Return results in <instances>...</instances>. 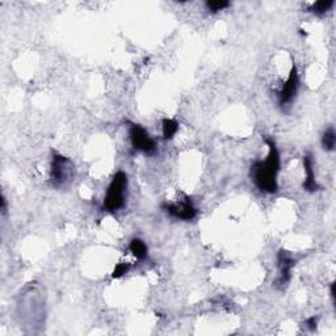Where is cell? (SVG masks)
Listing matches in <instances>:
<instances>
[{
	"instance_id": "obj_7",
	"label": "cell",
	"mask_w": 336,
	"mask_h": 336,
	"mask_svg": "<svg viewBox=\"0 0 336 336\" xmlns=\"http://www.w3.org/2000/svg\"><path fill=\"white\" fill-rule=\"evenodd\" d=\"M277 261H279V279L276 284L279 286H285L291 279V269L294 267V260L288 252L281 249L277 255Z\"/></svg>"
},
{
	"instance_id": "obj_15",
	"label": "cell",
	"mask_w": 336,
	"mask_h": 336,
	"mask_svg": "<svg viewBox=\"0 0 336 336\" xmlns=\"http://www.w3.org/2000/svg\"><path fill=\"white\" fill-rule=\"evenodd\" d=\"M317 324H318V319L315 318V317H311V318L306 321V326L310 331H314L317 328Z\"/></svg>"
},
{
	"instance_id": "obj_6",
	"label": "cell",
	"mask_w": 336,
	"mask_h": 336,
	"mask_svg": "<svg viewBox=\"0 0 336 336\" xmlns=\"http://www.w3.org/2000/svg\"><path fill=\"white\" fill-rule=\"evenodd\" d=\"M165 212L171 214L175 218H179L181 221H192L197 216V210L193 206L191 198L185 197L180 204H167L164 205Z\"/></svg>"
},
{
	"instance_id": "obj_14",
	"label": "cell",
	"mask_w": 336,
	"mask_h": 336,
	"mask_svg": "<svg viewBox=\"0 0 336 336\" xmlns=\"http://www.w3.org/2000/svg\"><path fill=\"white\" fill-rule=\"evenodd\" d=\"M129 268H130L129 264L120 263V264H117L116 265V268H114L113 273H112V277H113V279H120V277H122L125 273H128Z\"/></svg>"
},
{
	"instance_id": "obj_10",
	"label": "cell",
	"mask_w": 336,
	"mask_h": 336,
	"mask_svg": "<svg viewBox=\"0 0 336 336\" xmlns=\"http://www.w3.org/2000/svg\"><path fill=\"white\" fill-rule=\"evenodd\" d=\"M129 248L130 251L133 252V255L137 259H139V260H142V259H144L147 256V246L144 244L143 240L134 238V239L130 242Z\"/></svg>"
},
{
	"instance_id": "obj_8",
	"label": "cell",
	"mask_w": 336,
	"mask_h": 336,
	"mask_svg": "<svg viewBox=\"0 0 336 336\" xmlns=\"http://www.w3.org/2000/svg\"><path fill=\"white\" fill-rule=\"evenodd\" d=\"M303 165H305V172H306V179L303 183V188L306 189L307 192H315L318 191L319 185L315 180L314 168H312V159L310 155H305L303 158Z\"/></svg>"
},
{
	"instance_id": "obj_9",
	"label": "cell",
	"mask_w": 336,
	"mask_h": 336,
	"mask_svg": "<svg viewBox=\"0 0 336 336\" xmlns=\"http://www.w3.org/2000/svg\"><path fill=\"white\" fill-rule=\"evenodd\" d=\"M162 130L164 139H172L179 130V122L172 118H164L162 122Z\"/></svg>"
},
{
	"instance_id": "obj_1",
	"label": "cell",
	"mask_w": 336,
	"mask_h": 336,
	"mask_svg": "<svg viewBox=\"0 0 336 336\" xmlns=\"http://www.w3.org/2000/svg\"><path fill=\"white\" fill-rule=\"evenodd\" d=\"M269 153L264 162H258L252 167V176L261 192L275 193L277 191V174L280 171V154L272 138L265 139Z\"/></svg>"
},
{
	"instance_id": "obj_12",
	"label": "cell",
	"mask_w": 336,
	"mask_h": 336,
	"mask_svg": "<svg viewBox=\"0 0 336 336\" xmlns=\"http://www.w3.org/2000/svg\"><path fill=\"white\" fill-rule=\"evenodd\" d=\"M336 144V134L333 128H328L322 137V146L326 151H332Z\"/></svg>"
},
{
	"instance_id": "obj_11",
	"label": "cell",
	"mask_w": 336,
	"mask_h": 336,
	"mask_svg": "<svg viewBox=\"0 0 336 336\" xmlns=\"http://www.w3.org/2000/svg\"><path fill=\"white\" fill-rule=\"evenodd\" d=\"M333 6V0H321V2H317V3H312L309 7L310 12L315 13V15H324L326 12H328Z\"/></svg>"
},
{
	"instance_id": "obj_5",
	"label": "cell",
	"mask_w": 336,
	"mask_h": 336,
	"mask_svg": "<svg viewBox=\"0 0 336 336\" xmlns=\"http://www.w3.org/2000/svg\"><path fill=\"white\" fill-rule=\"evenodd\" d=\"M298 83H300V80H298L297 67H296V65H293L290 72H289L288 79H286V81L284 83V86H282L281 91L279 92L280 105L284 107V105L293 101L294 96H296V93H297L298 90Z\"/></svg>"
},
{
	"instance_id": "obj_4",
	"label": "cell",
	"mask_w": 336,
	"mask_h": 336,
	"mask_svg": "<svg viewBox=\"0 0 336 336\" xmlns=\"http://www.w3.org/2000/svg\"><path fill=\"white\" fill-rule=\"evenodd\" d=\"M129 137L134 150L141 151V153H144V154H149V155L155 154L156 151L155 141L151 138L150 134H149L141 125H135V123H133L129 129Z\"/></svg>"
},
{
	"instance_id": "obj_13",
	"label": "cell",
	"mask_w": 336,
	"mask_h": 336,
	"mask_svg": "<svg viewBox=\"0 0 336 336\" xmlns=\"http://www.w3.org/2000/svg\"><path fill=\"white\" fill-rule=\"evenodd\" d=\"M205 6L212 12H219V11H223L225 8L230 7V3L226 2V0H221V2L218 0V2H206Z\"/></svg>"
},
{
	"instance_id": "obj_3",
	"label": "cell",
	"mask_w": 336,
	"mask_h": 336,
	"mask_svg": "<svg viewBox=\"0 0 336 336\" xmlns=\"http://www.w3.org/2000/svg\"><path fill=\"white\" fill-rule=\"evenodd\" d=\"M74 163L60 154H54L51 158L50 181L55 188L67 185L74 179Z\"/></svg>"
},
{
	"instance_id": "obj_16",
	"label": "cell",
	"mask_w": 336,
	"mask_h": 336,
	"mask_svg": "<svg viewBox=\"0 0 336 336\" xmlns=\"http://www.w3.org/2000/svg\"><path fill=\"white\" fill-rule=\"evenodd\" d=\"M330 291H331V297L335 298V282H332V284H331Z\"/></svg>"
},
{
	"instance_id": "obj_2",
	"label": "cell",
	"mask_w": 336,
	"mask_h": 336,
	"mask_svg": "<svg viewBox=\"0 0 336 336\" xmlns=\"http://www.w3.org/2000/svg\"><path fill=\"white\" fill-rule=\"evenodd\" d=\"M126 189H128V176L125 172H117L107 189V195L104 198V209L108 212H117L121 207H123Z\"/></svg>"
}]
</instances>
